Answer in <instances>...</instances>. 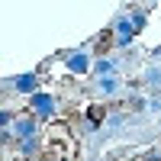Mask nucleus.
<instances>
[{
    "instance_id": "0eeeda50",
    "label": "nucleus",
    "mask_w": 161,
    "mask_h": 161,
    "mask_svg": "<svg viewBox=\"0 0 161 161\" xmlns=\"http://www.w3.org/2000/svg\"><path fill=\"white\" fill-rule=\"evenodd\" d=\"M145 84H148L158 97H161V68L158 64H152V68H145Z\"/></svg>"
},
{
    "instance_id": "39448f33",
    "label": "nucleus",
    "mask_w": 161,
    "mask_h": 161,
    "mask_svg": "<svg viewBox=\"0 0 161 161\" xmlns=\"http://www.w3.org/2000/svg\"><path fill=\"white\" fill-rule=\"evenodd\" d=\"M64 64H68V71H74V74H87L90 71V55L87 52H71V55L64 58Z\"/></svg>"
},
{
    "instance_id": "20e7f679",
    "label": "nucleus",
    "mask_w": 161,
    "mask_h": 161,
    "mask_svg": "<svg viewBox=\"0 0 161 161\" xmlns=\"http://www.w3.org/2000/svg\"><path fill=\"white\" fill-rule=\"evenodd\" d=\"M10 87L16 93H29V97H36V93H39V74H19V77L10 80Z\"/></svg>"
},
{
    "instance_id": "9d476101",
    "label": "nucleus",
    "mask_w": 161,
    "mask_h": 161,
    "mask_svg": "<svg viewBox=\"0 0 161 161\" xmlns=\"http://www.w3.org/2000/svg\"><path fill=\"white\" fill-rule=\"evenodd\" d=\"M19 152L29 158V155H36L39 152V139H29V142H19Z\"/></svg>"
},
{
    "instance_id": "f03ea898",
    "label": "nucleus",
    "mask_w": 161,
    "mask_h": 161,
    "mask_svg": "<svg viewBox=\"0 0 161 161\" xmlns=\"http://www.w3.org/2000/svg\"><path fill=\"white\" fill-rule=\"evenodd\" d=\"M113 32H116V48H126L132 39H136L139 32H136V26H132V19H129V13H123V16H116V23H113Z\"/></svg>"
},
{
    "instance_id": "7ed1b4c3",
    "label": "nucleus",
    "mask_w": 161,
    "mask_h": 161,
    "mask_svg": "<svg viewBox=\"0 0 161 161\" xmlns=\"http://www.w3.org/2000/svg\"><path fill=\"white\" fill-rule=\"evenodd\" d=\"M13 136H16L19 142H29L39 136V123H36V116H19L16 123H13Z\"/></svg>"
},
{
    "instance_id": "ddd939ff",
    "label": "nucleus",
    "mask_w": 161,
    "mask_h": 161,
    "mask_svg": "<svg viewBox=\"0 0 161 161\" xmlns=\"http://www.w3.org/2000/svg\"><path fill=\"white\" fill-rule=\"evenodd\" d=\"M48 161H68V158H48Z\"/></svg>"
},
{
    "instance_id": "423d86ee",
    "label": "nucleus",
    "mask_w": 161,
    "mask_h": 161,
    "mask_svg": "<svg viewBox=\"0 0 161 161\" xmlns=\"http://www.w3.org/2000/svg\"><path fill=\"white\" fill-rule=\"evenodd\" d=\"M119 87H123V84H119V77H116V74H113V77H97V90L103 93V97H116Z\"/></svg>"
},
{
    "instance_id": "9b49d317",
    "label": "nucleus",
    "mask_w": 161,
    "mask_h": 161,
    "mask_svg": "<svg viewBox=\"0 0 161 161\" xmlns=\"http://www.w3.org/2000/svg\"><path fill=\"white\" fill-rule=\"evenodd\" d=\"M148 110H152V113H161V97H152V100H148Z\"/></svg>"
},
{
    "instance_id": "1a4fd4ad",
    "label": "nucleus",
    "mask_w": 161,
    "mask_h": 161,
    "mask_svg": "<svg viewBox=\"0 0 161 161\" xmlns=\"http://www.w3.org/2000/svg\"><path fill=\"white\" fill-rule=\"evenodd\" d=\"M129 19H132V26H136V32H142L148 16H145V10H129Z\"/></svg>"
},
{
    "instance_id": "6e6552de",
    "label": "nucleus",
    "mask_w": 161,
    "mask_h": 161,
    "mask_svg": "<svg viewBox=\"0 0 161 161\" xmlns=\"http://www.w3.org/2000/svg\"><path fill=\"white\" fill-rule=\"evenodd\" d=\"M93 71H97V77H113L116 74V58H100L93 64Z\"/></svg>"
},
{
    "instance_id": "f257e3e1",
    "label": "nucleus",
    "mask_w": 161,
    "mask_h": 161,
    "mask_svg": "<svg viewBox=\"0 0 161 161\" xmlns=\"http://www.w3.org/2000/svg\"><path fill=\"white\" fill-rule=\"evenodd\" d=\"M29 110H32L36 119H52L58 110V100L52 93H36V97H29Z\"/></svg>"
},
{
    "instance_id": "f8f14e48",
    "label": "nucleus",
    "mask_w": 161,
    "mask_h": 161,
    "mask_svg": "<svg viewBox=\"0 0 161 161\" xmlns=\"http://www.w3.org/2000/svg\"><path fill=\"white\" fill-rule=\"evenodd\" d=\"M152 58H155V61H161V45H158V48L152 52Z\"/></svg>"
}]
</instances>
